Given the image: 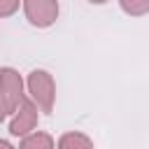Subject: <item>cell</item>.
<instances>
[{"mask_svg": "<svg viewBox=\"0 0 149 149\" xmlns=\"http://www.w3.org/2000/svg\"><path fill=\"white\" fill-rule=\"evenodd\" d=\"M26 91H28V98L40 107V112L44 114H51L54 112V105H56V81H54V74L49 70H33L26 79Z\"/></svg>", "mask_w": 149, "mask_h": 149, "instance_id": "6da1fadb", "label": "cell"}, {"mask_svg": "<svg viewBox=\"0 0 149 149\" xmlns=\"http://www.w3.org/2000/svg\"><path fill=\"white\" fill-rule=\"evenodd\" d=\"M26 84H23V77L19 74V70L14 68H2L0 70V91H2V98H5V107H7V114L12 116L21 100L26 98Z\"/></svg>", "mask_w": 149, "mask_h": 149, "instance_id": "7a4b0ae2", "label": "cell"}, {"mask_svg": "<svg viewBox=\"0 0 149 149\" xmlns=\"http://www.w3.org/2000/svg\"><path fill=\"white\" fill-rule=\"evenodd\" d=\"M21 7H23L28 23L35 28L54 26L58 19V12H61L58 0H21Z\"/></svg>", "mask_w": 149, "mask_h": 149, "instance_id": "3957f363", "label": "cell"}, {"mask_svg": "<svg viewBox=\"0 0 149 149\" xmlns=\"http://www.w3.org/2000/svg\"><path fill=\"white\" fill-rule=\"evenodd\" d=\"M37 121H40V107L26 95L19 105V109L12 114V121H9V135L14 137H23L28 133H33L37 128Z\"/></svg>", "mask_w": 149, "mask_h": 149, "instance_id": "277c9868", "label": "cell"}, {"mask_svg": "<svg viewBox=\"0 0 149 149\" xmlns=\"http://www.w3.org/2000/svg\"><path fill=\"white\" fill-rule=\"evenodd\" d=\"M56 149H95L93 140L81 130H68L58 137Z\"/></svg>", "mask_w": 149, "mask_h": 149, "instance_id": "5b68a950", "label": "cell"}, {"mask_svg": "<svg viewBox=\"0 0 149 149\" xmlns=\"http://www.w3.org/2000/svg\"><path fill=\"white\" fill-rule=\"evenodd\" d=\"M19 149H56V140L44 130H33L21 137Z\"/></svg>", "mask_w": 149, "mask_h": 149, "instance_id": "8992f818", "label": "cell"}, {"mask_svg": "<svg viewBox=\"0 0 149 149\" xmlns=\"http://www.w3.org/2000/svg\"><path fill=\"white\" fill-rule=\"evenodd\" d=\"M119 7L128 16H147L149 14V0H119Z\"/></svg>", "mask_w": 149, "mask_h": 149, "instance_id": "52a82bcc", "label": "cell"}, {"mask_svg": "<svg viewBox=\"0 0 149 149\" xmlns=\"http://www.w3.org/2000/svg\"><path fill=\"white\" fill-rule=\"evenodd\" d=\"M21 0H0V19H9L19 12Z\"/></svg>", "mask_w": 149, "mask_h": 149, "instance_id": "ba28073f", "label": "cell"}, {"mask_svg": "<svg viewBox=\"0 0 149 149\" xmlns=\"http://www.w3.org/2000/svg\"><path fill=\"white\" fill-rule=\"evenodd\" d=\"M9 114H7V107H5V98H2V91H0V123L7 119Z\"/></svg>", "mask_w": 149, "mask_h": 149, "instance_id": "9c48e42d", "label": "cell"}, {"mask_svg": "<svg viewBox=\"0 0 149 149\" xmlns=\"http://www.w3.org/2000/svg\"><path fill=\"white\" fill-rule=\"evenodd\" d=\"M0 149H16L12 142H7V140H0Z\"/></svg>", "mask_w": 149, "mask_h": 149, "instance_id": "30bf717a", "label": "cell"}, {"mask_svg": "<svg viewBox=\"0 0 149 149\" xmlns=\"http://www.w3.org/2000/svg\"><path fill=\"white\" fill-rule=\"evenodd\" d=\"M91 5H105V2H109V0H88Z\"/></svg>", "mask_w": 149, "mask_h": 149, "instance_id": "8fae6325", "label": "cell"}]
</instances>
